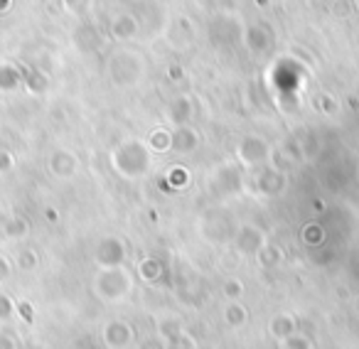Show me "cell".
Wrapping results in <instances>:
<instances>
[{
	"mask_svg": "<svg viewBox=\"0 0 359 349\" xmlns=\"http://www.w3.org/2000/svg\"><path fill=\"white\" fill-rule=\"evenodd\" d=\"M18 268H22V271H30V268H35L37 266V256H35V251H22V254H18Z\"/></svg>",
	"mask_w": 359,
	"mask_h": 349,
	"instance_id": "7",
	"label": "cell"
},
{
	"mask_svg": "<svg viewBox=\"0 0 359 349\" xmlns=\"http://www.w3.org/2000/svg\"><path fill=\"white\" fill-rule=\"evenodd\" d=\"M13 165H15V160H13V155L8 153V150H0V172H11Z\"/></svg>",
	"mask_w": 359,
	"mask_h": 349,
	"instance_id": "9",
	"label": "cell"
},
{
	"mask_svg": "<svg viewBox=\"0 0 359 349\" xmlns=\"http://www.w3.org/2000/svg\"><path fill=\"white\" fill-rule=\"evenodd\" d=\"M246 42H249L251 50H266L269 40H266V32L261 27H249L246 30Z\"/></svg>",
	"mask_w": 359,
	"mask_h": 349,
	"instance_id": "5",
	"label": "cell"
},
{
	"mask_svg": "<svg viewBox=\"0 0 359 349\" xmlns=\"http://www.w3.org/2000/svg\"><path fill=\"white\" fill-rule=\"evenodd\" d=\"M256 3H259V6H266V3H269V0H256Z\"/></svg>",
	"mask_w": 359,
	"mask_h": 349,
	"instance_id": "13",
	"label": "cell"
},
{
	"mask_svg": "<svg viewBox=\"0 0 359 349\" xmlns=\"http://www.w3.org/2000/svg\"><path fill=\"white\" fill-rule=\"evenodd\" d=\"M18 81H20V74H18V69H13V67H0V91L15 89Z\"/></svg>",
	"mask_w": 359,
	"mask_h": 349,
	"instance_id": "4",
	"label": "cell"
},
{
	"mask_svg": "<svg viewBox=\"0 0 359 349\" xmlns=\"http://www.w3.org/2000/svg\"><path fill=\"white\" fill-rule=\"evenodd\" d=\"M52 170H55L60 177H69L74 172V158L69 153H55L52 158Z\"/></svg>",
	"mask_w": 359,
	"mask_h": 349,
	"instance_id": "2",
	"label": "cell"
},
{
	"mask_svg": "<svg viewBox=\"0 0 359 349\" xmlns=\"http://www.w3.org/2000/svg\"><path fill=\"white\" fill-rule=\"evenodd\" d=\"M135 32H138V22H135L133 15H118L114 20V35L118 40H130Z\"/></svg>",
	"mask_w": 359,
	"mask_h": 349,
	"instance_id": "1",
	"label": "cell"
},
{
	"mask_svg": "<svg viewBox=\"0 0 359 349\" xmlns=\"http://www.w3.org/2000/svg\"><path fill=\"white\" fill-rule=\"evenodd\" d=\"M11 275V261L6 259V256H0V283Z\"/></svg>",
	"mask_w": 359,
	"mask_h": 349,
	"instance_id": "11",
	"label": "cell"
},
{
	"mask_svg": "<svg viewBox=\"0 0 359 349\" xmlns=\"http://www.w3.org/2000/svg\"><path fill=\"white\" fill-rule=\"evenodd\" d=\"M27 221L22 219V217H13V219H8L6 224H3V234L8 236V239H22V236L27 234Z\"/></svg>",
	"mask_w": 359,
	"mask_h": 349,
	"instance_id": "3",
	"label": "cell"
},
{
	"mask_svg": "<svg viewBox=\"0 0 359 349\" xmlns=\"http://www.w3.org/2000/svg\"><path fill=\"white\" fill-rule=\"evenodd\" d=\"M0 349H18V342L8 332H0Z\"/></svg>",
	"mask_w": 359,
	"mask_h": 349,
	"instance_id": "10",
	"label": "cell"
},
{
	"mask_svg": "<svg viewBox=\"0 0 359 349\" xmlns=\"http://www.w3.org/2000/svg\"><path fill=\"white\" fill-rule=\"evenodd\" d=\"M15 313L20 315L25 322H32V305L27 303V300H18V303H15Z\"/></svg>",
	"mask_w": 359,
	"mask_h": 349,
	"instance_id": "8",
	"label": "cell"
},
{
	"mask_svg": "<svg viewBox=\"0 0 359 349\" xmlns=\"http://www.w3.org/2000/svg\"><path fill=\"white\" fill-rule=\"evenodd\" d=\"M13 315H15V300L11 295L0 293V322H8Z\"/></svg>",
	"mask_w": 359,
	"mask_h": 349,
	"instance_id": "6",
	"label": "cell"
},
{
	"mask_svg": "<svg viewBox=\"0 0 359 349\" xmlns=\"http://www.w3.org/2000/svg\"><path fill=\"white\" fill-rule=\"evenodd\" d=\"M8 6H11V0H0V11H8Z\"/></svg>",
	"mask_w": 359,
	"mask_h": 349,
	"instance_id": "12",
	"label": "cell"
}]
</instances>
